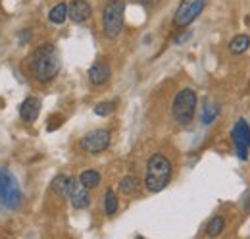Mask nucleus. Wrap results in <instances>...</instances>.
I'll use <instances>...</instances> for the list:
<instances>
[{"label":"nucleus","instance_id":"1","mask_svg":"<svg viewBox=\"0 0 250 239\" xmlns=\"http://www.w3.org/2000/svg\"><path fill=\"white\" fill-rule=\"evenodd\" d=\"M60 66H62L60 54H58L54 45L39 47L31 54V60H29V70H31L33 77L41 83H50L58 75Z\"/></svg>","mask_w":250,"mask_h":239},{"label":"nucleus","instance_id":"2","mask_svg":"<svg viewBox=\"0 0 250 239\" xmlns=\"http://www.w3.org/2000/svg\"><path fill=\"white\" fill-rule=\"evenodd\" d=\"M171 162L167 156H164L162 152H156L148 158L146 162V172H145V187L150 193H160L162 189L167 187V183L171 181Z\"/></svg>","mask_w":250,"mask_h":239},{"label":"nucleus","instance_id":"3","mask_svg":"<svg viewBox=\"0 0 250 239\" xmlns=\"http://www.w3.org/2000/svg\"><path fill=\"white\" fill-rule=\"evenodd\" d=\"M125 2L124 0H108L102 12V29L108 39H116L124 29Z\"/></svg>","mask_w":250,"mask_h":239},{"label":"nucleus","instance_id":"4","mask_svg":"<svg viewBox=\"0 0 250 239\" xmlns=\"http://www.w3.org/2000/svg\"><path fill=\"white\" fill-rule=\"evenodd\" d=\"M196 102L198 96L192 89H181L171 104V116L177 123L181 125H188L192 118H194V110H196Z\"/></svg>","mask_w":250,"mask_h":239},{"label":"nucleus","instance_id":"5","mask_svg":"<svg viewBox=\"0 0 250 239\" xmlns=\"http://www.w3.org/2000/svg\"><path fill=\"white\" fill-rule=\"evenodd\" d=\"M0 205L10 210H16L21 205V189L18 179L6 168H0Z\"/></svg>","mask_w":250,"mask_h":239},{"label":"nucleus","instance_id":"6","mask_svg":"<svg viewBox=\"0 0 250 239\" xmlns=\"http://www.w3.org/2000/svg\"><path fill=\"white\" fill-rule=\"evenodd\" d=\"M206 4H208V0H181L177 12H175V16H173V24H175L177 27H181V29L190 25V24L204 12Z\"/></svg>","mask_w":250,"mask_h":239},{"label":"nucleus","instance_id":"7","mask_svg":"<svg viewBox=\"0 0 250 239\" xmlns=\"http://www.w3.org/2000/svg\"><path fill=\"white\" fill-rule=\"evenodd\" d=\"M231 139L235 143L237 156L241 160H249V149H250V125L247 120L239 118L237 123L231 129Z\"/></svg>","mask_w":250,"mask_h":239},{"label":"nucleus","instance_id":"8","mask_svg":"<svg viewBox=\"0 0 250 239\" xmlns=\"http://www.w3.org/2000/svg\"><path fill=\"white\" fill-rule=\"evenodd\" d=\"M79 145L85 152L98 154V152H102V150H106L110 147V131L108 129H94V131L87 133L81 139Z\"/></svg>","mask_w":250,"mask_h":239},{"label":"nucleus","instance_id":"9","mask_svg":"<svg viewBox=\"0 0 250 239\" xmlns=\"http://www.w3.org/2000/svg\"><path fill=\"white\" fill-rule=\"evenodd\" d=\"M69 201H71V207L77 210L87 209L91 205V195H89V189L79 181V178L71 181V187H69Z\"/></svg>","mask_w":250,"mask_h":239},{"label":"nucleus","instance_id":"10","mask_svg":"<svg viewBox=\"0 0 250 239\" xmlns=\"http://www.w3.org/2000/svg\"><path fill=\"white\" fill-rule=\"evenodd\" d=\"M91 14H93V8H91V4L87 0H71L67 4V18L71 22H75V24L87 22L91 18Z\"/></svg>","mask_w":250,"mask_h":239},{"label":"nucleus","instance_id":"11","mask_svg":"<svg viewBox=\"0 0 250 239\" xmlns=\"http://www.w3.org/2000/svg\"><path fill=\"white\" fill-rule=\"evenodd\" d=\"M110 75H112V68H110V64L104 62V60L94 62L93 66L89 68V79H91V83L96 85V87L108 83V81H110Z\"/></svg>","mask_w":250,"mask_h":239},{"label":"nucleus","instance_id":"12","mask_svg":"<svg viewBox=\"0 0 250 239\" xmlns=\"http://www.w3.org/2000/svg\"><path fill=\"white\" fill-rule=\"evenodd\" d=\"M41 114V100L37 96H27L20 106V118L25 123H33Z\"/></svg>","mask_w":250,"mask_h":239},{"label":"nucleus","instance_id":"13","mask_svg":"<svg viewBox=\"0 0 250 239\" xmlns=\"http://www.w3.org/2000/svg\"><path fill=\"white\" fill-rule=\"evenodd\" d=\"M250 48V35H235L229 41V52L231 54H245Z\"/></svg>","mask_w":250,"mask_h":239},{"label":"nucleus","instance_id":"14","mask_svg":"<svg viewBox=\"0 0 250 239\" xmlns=\"http://www.w3.org/2000/svg\"><path fill=\"white\" fill-rule=\"evenodd\" d=\"M219 116V104L214 102V100H204L202 104V114H200V120L204 125H210L212 121H216V118Z\"/></svg>","mask_w":250,"mask_h":239},{"label":"nucleus","instance_id":"15","mask_svg":"<svg viewBox=\"0 0 250 239\" xmlns=\"http://www.w3.org/2000/svg\"><path fill=\"white\" fill-rule=\"evenodd\" d=\"M71 181L73 178H69V176H56V178L52 179V183H50V189L56 193V195H60V197H67L69 195V187H71Z\"/></svg>","mask_w":250,"mask_h":239},{"label":"nucleus","instance_id":"16","mask_svg":"<svg viewBox=\"0 0 250 239\" xmlns=\"http://www.w3.org/2000/svg\"><path fill=\"white\" fill-rule=\"evenodd\" d=\"M137 191H139V178H137V176L129 174V176H125V178L120 181V193H122V195L131 197V195H135Z\"/></svg>","mask_w":250,"mask_h":239},{"label":"nucleus","instance_id":"17","mask_svg":"<svg viewBox=\"0 0 250 239\" xmlns=\"http://www.w3.org/2000/svg\"><path fill=\"white\" fill-rule=\"evenodd\" d=\"M65 18H67V4H65V2L56 4V6L48 12V20H50L52 24H56V25H62L63 22H65Z\"/></svg>","mask_w":250,"mask_h":239},{"label":"nucleus","instance_id":"18","mask_svg":"<svg viewBox=\"0 0 250 239\" xmlns=\"http://www.w3.org/2000/svg\"><path fill=\"white\" fill-rule=\"evenodd\" d=\"M100 174L96 172V170H85V172H81V176H79V181L87 187V189H94V187H98L100 185Z\"/></svg>","mask_w":250,"mask_h":239},{"label":"nucleus","instance_id":"19","mask_svg":"<svg viewBox=\"0 0 250 239\" xmlns=\"http://www.w3.org/2000/svg\"><path fill=\"white\" fill-rule=\"evenodd\" d=\"M223 230H225V218H223V216H214V218L208 222V226H206V236H208V238H216Z\"/></svg>","mask_w":250,"mask_h":239},{"label":"nucleus","instance_id":"20","mask_svg":"<svg viewBox=\"0 0 250 239\" xmlns=\"http://www.w3.org/2000/svg\"><path fill=\"white\" fill-rule=\"evenodd\" d=\"M104 210L108 216H114L116 210H118V195L114 189H108L106 195H104Z\"/></svg>","mask_w":250,"mask_h":239},{"label":"nucleus","instance_id":"21","mask_svg":"<svg viewBox=\"0 0 250 239\" xmlns=\"http://www.w3.org/2000/svg\"><path fill=\"white\" fill-rule=\"evenodd\" d=\"M116 110V102H112V100H106V102H100V104H96L94 106V114L96 116H108V114H112Z\"/></svg>","mask_w":250,"mask_h":239},{"label":"nucleus","instance_id":"22","mask_svg":"<svg viewBox=\"0 0 250 239\" xmlns=\"http://www.w3.org/2000/svg\"><path fill=\"white\" fill-rule=\"evenodd\" d=\"M141 6H145V8H152V6H156L160 0H137Z\"/></svg>","mask_w":250,"mask_h":239},{"label":"nucleus","instance_id":"23","mask_svg":"<svg viewBox=\"0 0 250 239\" xmlns=\"http://www.w3.org/2000/svg\"><path fill=\"white\" fill-rule=\"evenodd\" d=\"M185 39H190V33H183V35H179V37H175V43L177 45H181V43H185Z\"/></svg>","mask_w":250,"mask_h":239},{"label":"nucleus","instance_id":"24","mask_svg":"<svg viewBox=\"0 0 250 239\" xmlns=\"http://www.w3.org/2000/svg\"><path fill=\"white\" fill-rule=\"evenodd\" d=\"M62 121H63L62 116H56V121H50V123H48V129H56V127H58Z\"/></svg>","mask_w":250,"mask_h":239}]
</instances>
